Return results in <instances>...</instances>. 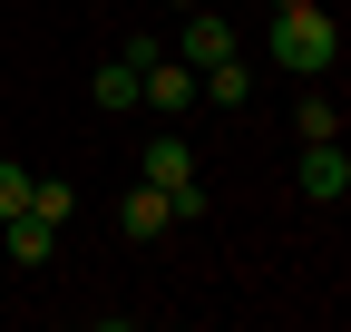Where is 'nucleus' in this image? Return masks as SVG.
Instances as JSON below:
<instances>
[{
	"label": "nucleus",
	"instance_id": "obj_1",
	"mask_svg": "<svg viewBox=\"0 0 351 332\" xmlns=\"http://www.w3.org/2000/svg\"><path fill=\"white\" fill-rule=\"evenodd\" d=\"M341 59V29L322 0H293V10H274V29H263V69H293V78H322Z\"/></svg>",
	"mask_w": 351,
	"mask_h": 332
},
{
	"label": "nucleus",
	"instance_id": "obj_2",
	"mask_svg": "<svg viewBox=\"0 0 351 332\" xmlns=\"http://www.w3.org/2000/svg\"><path fill=\"white\" fill-rule=\"evenodd\" d=\"M293 176H302V195H313V205H341V195H351V156H341V137H302V166H293Z\"/></svg>",
	"mask_w": 351,
	"mask_h": 332
},
{
	"label": "nucleus",
	"instance_id": "obj_3",
	"mask_svg": "<svg viewBox=\"0 0 351 332\" xmlns=\"http://www.w3.org/2000/svg\"><path fill=\"white\" fill-rule=\"evenodd\" d=\"M225 49H244L234 20H225V10H186V29H176V59H186V69H215Z\"/></svg>",
	"mask_w": 351,
	"mask_h": 332
},
{
	"label": "nucleus",
	"instance_id": "obj_4",
	"mask_svg": "<svg viewBox=\"0 0 351 332\" xmlns=\"http://www.w3.org/2000/svg\"><path fill=\"white\" fill-rule=\"evenodd\" d=\"M49 244H59L49 215H29V205H20V215H0V254H10L20 274H29V264H49Z\"/></svg>",
	"mask_w": 351,
	"mask_h": 332
},
{
	"label": "nucleus",
	"instance_id": "obj_5",
	"mask_svg": "<svg viewBox=\"0 0 351 332\" xmlns=\"http://www.w3.org/2000/svg\"><path fill=\"white\" fill-rule=\"evenodd\" d=\"M195 176V147L186 137H156V147H137V186H156V195H176Z\"/></svg>",
	"mask_w": 351,
	"mask_h": 332
},
{
	"label": "nucleus",
	"instance_id": "obj_6",
	"mask_svg": "<svg viewBox=\"0 0 351 332\" xmlns=\"http://www.w3.org/2000/svg\"><path fill=\"white\" fill-rule=\"evenodd\" d=\"M195 98H215V108H244V98H254V59H244V49H225L215 69H195Z\"/></svg>",
	"mask_w": 351,
	"mask_h": 332
},
{
	"label": "nucleus",
	"instance_id": "obj_7",
	"mask_svg": "<svg viewBox=\"0 0 351 332\" xmlns=\"http://www.w3.org/2000/svg\"><path fill=\"white\" fill-rule=\"evenodd\" d=\"M166 225H176V215H166L156 186H127V195H117V235H127V244H156Z\"/></svg>",
	"mask_w": 351,
	"mask_h": 332
},
{
	"label": "nucleus",
	"instance_id": "obj_8",
	"mask_svg": "<svg viewBox=\"0 0 351 332\" xmlns=\"http://www.w3.org/2000/svg\"><path fill=\"white\" fill-rule=\"evenodd\" d=\"M88 88H98V117H127V108H137V59L117 49V59H108L98 78H88Z\"/></svg>",
	"mask_w": 351,
	"mask_h": 332
},
{
	"label": "nucleus",
	"instance_id": "obj_9",
	"mask_svg": "<svg viewBox=\"0 0 351 332\" xmlns=\"http://www.w3.org/2000/svg\"><path fill=\"white\" fill-rule=\"evenodd\" d=\"M29 215L69 225V215H78V186H69V176H29Z\"/></svg>",
	"mask_w": 351,
	"mask_h": 332
},
{
	"label": "nucleus",
	"instance_id": "obj_10",
	"mask_svg": "<svg viewBox=\"0 0 351 332\" xmlns=\"http://www.w3.org/2000/svg\"><path fill=\"white\" fill-rule=\"evenodd\" d=\"M293 137H341V108H332L322 88H302V108H293Z\"/></svg>",
	"mask_w": 351,
	"mask_h": 332
},
{
	"label": "nucleus",
	"instance_id": "obj_11",
	"mask_svg": "<svg viewBox=\"0 0 351 332\" xmlns=\"http://www.w3.org/2000/svg\"><path fill=\"white\" fill-rule=\"evenodd\" d=\"M20 205H29V166L0 156V215H20Z\"/></svg>",
	"mask_w": 351,
	"mask_h": 332
},
{
	"label": "nucleus",
	"instance_id": "obj_12",
	"mask_svg": "<svg viewBox=\"0 0 351 332\" xmlns=\"http://www.w3.org/2000/svg\"><path fill=\"white\" fill-rule=\"evenodd\" d=\"M176 10H205V0H176Z\"/></svg>",
	"mask_w": 351,
	"mask_h": 332
},
{
	"label": "nucleus",
	"instance_id": "obj_13",
	"mask_svg": "<svg viewBox=\"0 0 351 332\" xmlns=\"http://www.w3.org/2000/svg\"><path fill=\"white\" fill-rule=\"evenodd\" d=\"M263 10H293V0H263Z\"/></svg>",
	"mask_w": 351,
	"mask_h": 332
}]
</instances>
